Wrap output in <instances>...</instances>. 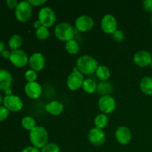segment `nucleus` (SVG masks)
<instances>
[{"mask_svg":"<svg viewBox=\"0 0 152 152\" xmlns=\"http://www.w3.org/2000/svg\"><path fill=\"white\" fill-rule=\"evenodd\" d=\"M108 123V117L107 114H99L95 117L94 119V125L95 127L98 129H103L107 126Z\"/></svg>","mask_w":152,"mask_h":152,"instance_id":"obj_24","label":"nucleus"},{"mask_svg":"<svg viewBox=\"0 0 152 152\" xmlns=\"http://www.w3.org/2000/svg\"><path fill=\"white\" fill-rule=\"evenodd\" d=\"M4 50H5V45H4V42L0 40V53H2Z\"/></svg>","mask_w":152,"mask_h":152,"instance_id":"obj_38","label":"nucleus"},{"mask_svg":"<svg viewBox=\"0 0 152 152\" xmlns=\"http://www.w3.org/2000/svg\"><path fill=\"white\" fill-rule=\"evenodd\" d=\"M83 82H84V76L78 71L76 67L73 72L71 73L68 77L66 83L69 90L75 91L80 88H82Z\"/></svg>","mask_w":152,"mask_h":152,"instance_id":"obj_6","label":"nucleus"},{"mask_svg":"<svg viewBox=\"0 0 152 152\" xmlns=\"http://www.w3.org/2000/svg\"><path fill=\"white\" fill-rule=\"evenodd\" d=\"M113 91V86L110 82L101 81L97 84L96 92L97 94L102 96L110 95V94Z\"/></svg>","mask_w":152,"mask_h":152,"instance_id":"obj_20","label":"nucleus"},{"mask_svg":"<svg viewBox=\"0 0 152 152\" xmlns=\"http://www.w3.org/2000/svg\"><path fill=\"white\" fill-rule=\"evenodd\" d=\"M94 20L91 16L88 15H82L76 19L75 28L77 31L87 32L94 28Z\"/></svg>","mask_w":152,"mask_h":152,"instance_id":"obj_11","label":"nucleus"},{"mask_svg":"<svg viewBox=\"0 0 152 152\" xmlns=\"http://www.w3.org/2000/svg\"><path fill=\"white\" fill-rule=\"evenodd\" d=\"M97 84L92 79H86L82 86V89L87 94H93L96 91Z\"/></svg>","mask_w":152,"mask_h":152,"instance_id":"obj_23","label":"nucleus"},{"mask_svg":"<svg viewBox=\"0 0 152 152\" xmlns=\"http://www.w3.org/2000/svg\"><path fill=\"white\" fill-rule=\"evenodd\" d=\"M105 133L102 129L98 128H92L88 133V140L92 145L100 146L103 145L105 141Z\"/></svg>","mask_w":152,"mask_h":152,"instance_id":"obj_12","label":"nucleus"},{"mask_svg":"<svg viewBox=\"0 0 152 152\" xmlns=\"http://www.w3.org/2000/svg\"><path fill=\"white\" fill-rule=\"evenodd\" d=\"M133 62L140 68L150 66L152 62L151 53L147 50H140L134 55Z\"/></svg>","mask_w":152,"mask_h":152,"instance_id":"obj_13","label":"nucleus"},{"mask_svg":"<svg viewBox=\"0 0 152 152\" xmlns=\"http://www.w3.org/2000/svg\"><path fill=\"white\" fill-rule=\"evenodd\" d=\"M48 133L42 126H36L30 132L29 139L33 146L42 149L48 143Z\"/></svg>","mask_w":152,"mask_h":152,"instance_id":"obj_2","label":"nucleus"},{"mask_svg":"<svg viewBox=\"0 0 152 152\" xmlns=\"http://www.w3.org/2000/svg\"><path fill=\"white\" fill-rule=\"evenodd\" d=\"M76 33V28H73L72 25L68 22H60L57 24L54 28L55 37L62 42L70 41L74 39Z\"/></svg>","mask_w":152,"mask_h":152,"instance_id":"obj_3","label":"nucleus"},{"mask_svg":"<svg viewBox=\"0 0 152 152\" xmlns=\"http://www.w3.org/2000/svg\"><path fill=\"white\" fill-rule=\"evenodd\" d=\"M25 78L28 83L36 82L37 79V73L32 69L28 70L25 74Z\"/></svg>","mask_w":152,"mask_h":152,"instance_id":"obj_29","label":"nucleus"},{"mask_svg":"<svg viewBox=\"0 0 152 152\" xmlns=\"http://www.w3.org/2000/svg\"><path fill=\"white\" fill-rule=\"evenodd\" d=\"M4 94H5V96H10V95H12V90L11 89H8V90H6L5 91H4Z\"/></svg>","mask_w":152,"mask_h":152,"instance_id":"obj_39","label":"nucleus"},{"mask_svg":"<svg viewBox=\"0 0 152 152\" xmlns=\"http://www.w3.org/2000/svg\"><path fill=\"white\" fill-rule=\"evenodd\" d=\"M32 5L28 1H22L15 9V17L20 22H27L32 16Z\"/></svg>","mask_w":152,"mask_h":152,"instance_id":"obj_5","label":"nucleus"},{"mask_svg":"<svg viewBox=\"0 0 152 152\" xmlns=\"http://www.w3.org/2000/svg\"><path fill=\"white\" fill-rule=\"evenodd\" d=\"M23 44V39L19 34H14L10 38L8 41V46L11 51L19 50Z\"/></svg>","mask_w":152,"mask_h":152,"instance_id":"obj_21","label":"nucleus"},{"mask_svg":"<svg viewBox=\"0 0 152 152\" xmlns=\"http://www.w3.org/2000/svg\"><path fill=\"white\" fill-rule=\"evenodd\" d=\"M98 107L102 114H111L116 108L115 99L111 95L100 96L98 100Z\"/></svg>","mask_w":152,"mask_h":152,"instance_id":"obj_8","label":"nucleus"},{"mask_svg":"<svg viewBox=\"0 0 152 152\" xmlns=\"http://www.w3.org/2000/svg\"><path fill=\"white\" fill-rule=\"evenodd\" d=\"M99 63L95 58L88 55H83L80 56L77 60V68L80 73L86 75L94 74Z\"/></svg>","mask_w":152,"mask_h":152,"instance_id":"obj_1","label":"nucleus"},{"mask_svg":"<svg viewBox=\"0 0 152 152\" xmlns=\"http://www.w3.org/2000/svg\"><path fill=\"white\" fill-rule=\"evenodd\" d=\"M111 35H112L113 39H114V41L117 42H122L125 39L124 33L118 29H117L114 34H111Z\"/></svg>","mask_w":152,"mask_h":152,"instance_id":"obj_30","label":"nucleus"},{"mask_svg":"<svg viewBox=\"0 0 152 152\" xmlns=\"http://www.w3.org/2000/svg\"><path fill=\"white\" fill-rule=\"evenodd\" d=\"M10 111L7 108H6L4 105L0 106V122L4 121L8 117Z\"/></svg>","mask_w":152,"mask_h":152,"instance_id":"obj_31","label":"nucleus"},{"mask_svg":"<svg viewBox=\"0 0 152 152\" xmlns=\"http://www.w3.org/2000/svg\"><path fill=\"white\" fill-rule=\"evenodd\" d=\"M21 152H41V150L31 145V146H28L23 148Z\"/></svg>","mask_w":152,"mask_h":152,"instance_id":"obj_34","label":"nucleus"},{"mask_svg":"<svg viewBox=\"0 0 152 152\" xmlns=\"http://www.w3.org/2000/svg\"><path fill=\"white\" fill-rule=\"evenodd\" d=\"M36 120L34 117H31V116H26V117H23L21 121V125H22V128L27 131L31 132L33 129L36 127Z\"/></svg>","mask_w":152,"mask_h":152,"instance_id":"obj_25","label":"nucleus"},{"mask_svg":"<svg viewBox=\"0 0 152 152\" xmlns=\"http://www.w3.org/2000/svg\"><path fill=\"white\" fill-rule=\"evenodd\" d=\"M35 36L39 40H45L50 36V31L48 28L46 27L41 26L39 29L36 30Z\"/></svg>","mask_w":152,"mask_h":152,"instance_id":"obj_27","label":"nucleus"},{"mask_svg":"<svg viewBox=\"0 0 152 152\" xmlns=\"http://www.w3.org/2000/svg\"><path fill=\"white\" fill-rule=\"evenodd\" d=\"M140 88L145 95L152 96V77L148 76L143 77L140 83Z\"/></svg>","mask_w":152,"mask_h":152,"instance_id":"obj_19","label":"nucleus"},{"mask_svg":"<svg viewBox=\"0 0 152 152\" xmlns=\"http://www.w3.org/2000/svg\"><path fill=\"white\" fill-rule=\"evenodd\" d=\"M10 53H11V51H9V50H4V51H3L2 53H1V56H2V57L4 58V59H10Z\"/></svg>","mask_w":152,"mask_h":152,"instance_id":"obj_36","label":"nucleus"},{"mask_svg":"<svg viewBox=\"0 0 152 152\" xmlns=\"http://www.w3.org/2000/svg\"><path fill=\"white\" fill-rule=\"evenodd\" d=\"M1 103H3V99H2V96H1V95L0 94V106H1Z\"/></svg>","mask_w":152,"mask_h":152,"instance_id":"obj_40","label":"nucleus"},{"mask_svg":"<svg viewBox=\"0 0 152 152\" xmlns=\"http://www.w3.org/2000/svg\"><path fill=\"white\" fill-rule=\"evenodd\" d=\"M25 93L30 99H37L42 94V88L37 81L28 83L25 86Z\"/></svg>","mask_w":152,"mask_h":152,"instance_id":"obj_14","label":"nucleus"},{"mask_svg":"<svg viewBox=\"0 0 152 152\" xmlns=\"http://www.w3.org/2000/svg\"><path fill=\"white\" fill-rule=\"evenodd\" d=\"M33 26H34V28H35L36 30H37L42 26V25H41V23L39 22V21L37 20V21H36V22H34V25H33Z\"/></svg>","mask_w":152,"mask_h":152,"instance_id":"obj_37","label":"nucleus"},{"mask_svg":"<svg viewBox=\"0 0 152 152\" xmlns=\"http://www.w3.org/2000/svg\"><path fill=\"white\" fill-rule=\"evenodd\" d=\"M116 140L121 145H127L132 138V132L126 126H120L115 132Z\"/></svg>","mask_w":152,"mask_h":152,"instance_id":"obj_16","label":"nucleus"},{"mask_svg":"<svg viewBox=\"0 0 152 152\" xmlns=\"http://www.w3.org/2000/svg\"><path fill=\"white\" fill-rule=\"evenodd\" d=\"M9 60L12 65L16 68H24L28 65L29 62V57L24 50L19 49V50L11 51Z\"/></svg>","mask_w":152,"mask_h":152,"instance_id":"obj_7","label":"nucleus"},{"mask_svg":"<svg viewBox=\"0 0 152 152\" xmlns=\"http://www.w3.org/2000/svg\"><path fill=\"white\" fill-rule=\"evenodd\" d=\"M41 152H60V148L57 144L50 142L42 148Z\"/></svg>","mask_w":152,"mask_h":152,"instance_id":"obj_28","label":"nucleus"},{"mask_svg":"<svg viewBox=\"0 0 152 152\" xmlns=\"http://www.w3.org/2000/svg\"><path fill=\"white\" fill-rule=\"evenodd\" d=\"M3 105L12 112L20 111L23 108V102L19 96L16 95L5 96L3 98Z\"/></svg>","mask_w":152,"mask_h":152,"instance_id":"obj_9","label":"nucleus"},{"mask_svg":"<svg viewBox=\"0 0 152 152\" xmlns=\"http://www.w3.org/2000/svg\"><path fill=\"white\" fill-rule=\"evenodd\" d=\"M142 5L145 11L152 14V0H145L142 1Z\"/></svg>","mask_w":152,"mask_h":152,"instance_id":"obj_32","label":"nucleus"},{"mask_svg":"<svg viewBox=\"0 0 152 152\" xmlns=\"http://www.w3.org/2000/svg\"><path fill=\"white\" fill-rule=\"evenodd\" d=\"M13 83V76L5 69H0V90L5 91L10 88Z\"/></svg>","mask_w":152,"mask_h":152,"instance_id":"obj_17","label":"nucleus"},{"mask_svg":"<svg viewBox=\"0 0 152 152\" xmlns=\"http://www.w3.org/2000/svg\"><path fill=\"white\" fill-rule=\"evenodd\" d=\"M96 77L101 81H108L111 77V71L105 65H99L95 72Z\"/></svg>","mask_w":152,"mask_h":152,"instance_id":"obj_22","label":"nucleus"},{"mask_svg":"<svg viewBox=\"0 0 152 152\" xmlns=\"http://www.w3.org/2000/svg\"><path fill=\"white\" fill-rule=\"evenodd\" d=\"M28 64L31 67V69L38 72L41 71L45 66V59L42 53L36 52L29 57Z\"/></svg>","mask_w":152,"mask_h":152,"instance_id":"obj_15","label":"nucleus"},{"mask_svg":"<svg viewBox=\"0 0 152 152\" xmlns=\"http://www.w3.org/2000/svg\"><path fill=\"white\" fill-rule=\"evenodd\" d=\"M65 50L69 54L75 55L80 51V45L76 40L71 39L65 42Z\"/></svg>","mask_w":152,"mask_h":152,"instance_id":"obj_26","label":"nucleus"},{"mask_svg":"<svg viewBox=\"0 0 152 152\" xmlns=\"http://www.w3.org/2000/svg\"><path fill=\"white\" fill-rule=\"evenodd\" d=\"M45 111L53 116H58L63 111L64 105L62 102L57 100H53L48 102L45 107Z\"/></svg>","mask_w":152,"mask_h":152,"instance_id":"obj_18","label":"nucleus"},{"mask_svg":"<svg viewBox=\"0 0 152 152\" xmlns=\"http://www.w3.org/2000/svg\"><path fill=\"white\" fill-rule=\"evenodd\" d=\"M28 2L32 6L39 7V6H42L43 4H45L47 1L46 0H28Z\"/></svg>","mask_w":152,"mask_h":152,"instance_id":"obj_33","label":"nucleus"},{"mask_svg":"<svg viewBox=\"0 0 152 152\" xmlns=\"http://www.w3.org/2000/svg\"><path fill=\"white\" fill-rule=\"evenodd\" d=\"M6 4H7V5L8 6V7H10V8L16 9V7H17L19 2H18L16 0H7V1H6Z\"/></svg>","mask_w":152,"mask_h":152,"instance_id":"obj_35","label":"nucleus"},{"mask_svg":"<svg viewBox=\"0 0 152 152\" xmlns=\"http://www.w3.org/2000/svg\"><path fill=\"white\" fill-rule=\"evenodd\" d=\"M100 27L104 33L113 34L117 30V20L113 15L106 14L102 17L100 22Z\"/></svg>","mask_w":152,"mask_h":152,"instance_id":"obj_10","label":"nucleus"},{"mask_svg":"<svg viewBox=\"0 0 152 152\" xmlns=\"http://www.w3.org/2000/svg\"><path fill=\"white\" fill-rule=\"evenodd\" d=\"M150 66H151V68H152V62H151V65H150Z\"/></svg>","mask_w":152,"mask_h":152,"instance_id":"obj_42","label":"nucleus"},{"mask_svg":"<svg viewBox=\"0 0 152 152\" xmlns=\"http://www.w3.org/2000/svg\"><path fill=\"white\" fill-rule=\"evenodd\" d=\"M38 20L42 26L50 28L53 26L56 21V15L54 10L49 7H43L38 13Z\"/></svg>","mask_w":152,"mask_h":152,"instance_id":"obj_4","label":"nucleus"},{"mask_svg":"<svg viewBox=\"0 0 152 152\" xmlns=\"http://www.w3.org/2000/svg\"><path fill=\"white\" fill-rule=\"evenodd\" d=\"M150 23H151L152 25V14H151V16H150Z\"/></svg>","mask_w":152,"mask_h":152,"instance_id":"obj_41","label":"nucleus"}]
</instances>
